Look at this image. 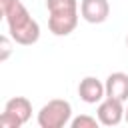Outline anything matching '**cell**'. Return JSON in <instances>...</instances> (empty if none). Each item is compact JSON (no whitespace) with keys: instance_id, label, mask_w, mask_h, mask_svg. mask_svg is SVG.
Returning <instances> with one entry per match:
<instances>
[{"instance_id":"1","label":"cell","mask_w":128,"mask_h":128,"mask_svg":"<svg viewBox=\"0 0 128 128\" xmlns=\"http://www.w3.org/2000/svg\"><path fill=\"white\" fill-rule=\"evenodd\" d=\"M2 16L6 20L10 38L20 46H32L40 38V26L30 16L22 0H0Z\"/></svg>"},{"instance_id":"2","label":"cell","mask_w":128,"mask_h":128,"mask_svg":"<svg viewBox=\"0 0 128 128\" xmlns=\"http://www.w3.org/2000/svg\"><path fill=\"white\" fill-rule=\"evenodd\" d=\"M48 28L54 36H68L78 26V0H46Z\"/></svg>"},{"instance_id":"3","label":"cell","mask_w":128,"mask_h":128,"mask_svg":"<svg viewBox=\"0 0 128 128\" xmlns=\"http://www.w3.org/2000/svg\"><path fill=\"white\" fill-rule=\"evenodd\" d=\"M36 120H38L40 128H62V126L70 124V120H72V106L64 98L48 100L40 108Z\"/></svg>"},{"instance_id":"4","label":"cell","mask_w":128,"mask_h":128,"mask_svg":"<svg viewBox=\"0 0 128 128\" xmlns=\"http://www.w3.org/2000/svg\"><path fill=\"white\" fill-rule=\"evenodd\" d=\"M124 114H126V108H124L122 100L106 96L102 102H98L96 118L100 120L102 126H116V124H120L122 118H124Z\"/></svg>"},{"instance_id":"5","label":"cell","mask_w":128,"mask_h":128,"mask_svg":"<svg viewBox=\"0 0 128 128\" xmlns=\"http://www.w3.org/2000/svg\"><path fill=\"white\" fill-rule=\"evenodd\" d=\"M78 96L86 104H98L106 98V86L96 76H84L78 84Z\"/></svg>"},{"instance_id":"6","label":"cell","mask_w":128,"mask_h":128,"mask_svg":"<svg viewBox=\"0 0 128 128\" xmlns=\"http://www.w3.org/2000/svg\"><path fill=\"white\" fill-rule=\"evenodd\" d=\"M80 16L88 24H102L110 16V4H108V0H82Z\"/></svg>"},{"instance_id":"7","label":"cell","mask_w":128,"mask_h":128,"mask_svg":"<svg viewBox=\"0 0 128 128\" xmlns=\"http://www.w3.org/2000/svg\"><path fill=\"white\" fill-rule=\"evenodd\" d=\"M104 86H106V96L122 100V102L128 100V74L126 72H112L106 78Z\"/></svg>"},{"instance_id":"8","label":"cell","mask_w":128,"mask_h":128,"mask_svg":"<svg viewBox=\"0 0 128 128\" xmlns=\"http://www.w3.org/2000/svg\"><path fill=\"white\" fill-rule=\"evenodd\" d=\"M4 112H8L14 118H18L22 122V126H24L32 116V102L28 98H24V96H14L4 104Z\"/></svg>"},{"instance_id":"9","label":"cell","mask_w":128,"mask_h":128,"mask_svg":"<svg viewBox=\"0 0 128 128\" xmlns=\"http://www.w3.org/2000/svg\"><path fill=\"white\" fill-rule=\"evenodd\" d=\"M70 126L72 128H98L100 120L94 118V116H88V114H80V116L70 120Z\"/></svg>"},{"instance_id":"10","label":"cell","mask_w":128,"mask_h":128,"mask_svg":"<svg viewBox=\"0 0 128 128\" xmlns=\"http://www.w3.org/2000/svg\"><path fill=\"white\" fill-rule=\"evenodd\" d=\"M20 126H22V122L18 118H14L12 114H8V112L0 114V128H20Z\"/></svg>"},{"instance_id":"11","label":"cell","mask_w":128,"mask_h":128,"mask_svg":"<svg viewBox=\"0 0 128 128\" xmlns=\"http://www.w3.org/2000/svg\"><path fill=\"white\" fill-rule=\"evenodd\" d=\"M12 54V42L8 36H2L0 38V62H6Z\"/></svg>"},{"instance_id":"12","label":"cell","mask_w":128,"mask_h":128,"mask_svg":"<svg viewBox=\"0 0 128 128\" xmlns=\"http://www.w3.org/2000/svg\"><path fill=\"white\" fill-rule=\"evenodd\" d=\"M124 118H126V122H128V108H126V114H124Z\"/></svg>"},{"instance_id":"13","label":"cell","mask_w":128,"mask_h":128,"mask_svg":"<svg viewBox=\"0 0 128 128\" xmlns=\"http://www.w3.org/2000/svg\"><path fill=\"white\" fill-rule=\"evenodd\" d=\"M126 46H128V36H126Z\"/></svg>"}]
</instances>
